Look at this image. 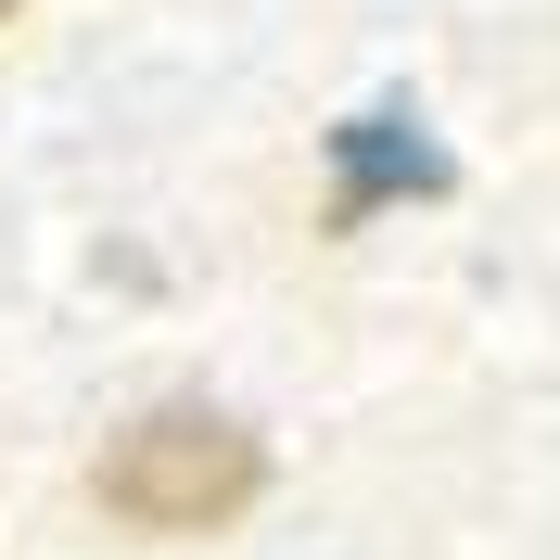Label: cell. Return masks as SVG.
Listing matches in <instances>:
<instances>
[{"instance_id":"obj_1","label":"cell","mask_w":560,"mask_h":560,"mask_svg":"<svg viewBox=\"0 0 560 560\" xmlns=\"http://www.w3.org/2000/svg\"><path fill=\"white\" fill-rule=\"evenodd\" d=\"M255 497H268V446L217 408H153L103 458V510L140 535H217V523H243Z\"/></svg>"},{"instance_id":"obj_2","label":"cell","mask_w":560,"mask_h":560,"mask_svg":"<svg viewBox=\"0 0 560 560\" xmlns=\"http://www.w3.org/2000/svg\"><path fill=\"white\" fill-rule=\"evenodd\" d=\"M0 13H13V0H0Z\"/></svg>"}]
</instances>
